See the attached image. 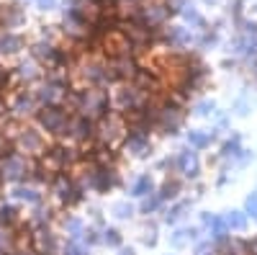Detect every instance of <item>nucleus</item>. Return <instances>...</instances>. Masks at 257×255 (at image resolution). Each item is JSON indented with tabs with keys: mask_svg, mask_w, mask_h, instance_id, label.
<instances>
[{
	"mask_svg": "<svg viewBox=\"0 0 257 255\" xmlns=\"http://www.w3.org/2000/svg\"><path fill=\"white\" fill-rule=\"evenodd\" d=\"M39 126L52 137H67V126H70V114L62 106H41L36 111Z\"/></svg>",
	"mask_w": 257,
	"mask_h": 255,
	"instance_id": "nucleus-1",
	"label": "nucleus"
},
{
	"mask_svg": "<svg viewBox=\"0 0 257 255\" xmlns=\"http://www.w3.org/2000/svg\"><path fill=\"white\" fill-rule=\"evenodd\" d=\"M34 162L29 155L24 152H13L8 157L0 160V181H11V183H21V181H26L31 173H34Z\"/></svg>",
	"mask_w": 257,
	"mask_h": 255,
	"instance_id": "nucleus-2",
	"label": "nucleus"
},
{
	"mask_svg": "<svg viewBox=\"0 0 257 255\" xmlns=\"http://www.w3.org/2000/svg\"><path fill=\"white\" fill-rule=\"evenodd\" d=\"M123 132H126L123 121H121L116 114H111V111L105 114L103 119L95 121V139H98L100 144L113 147V142H118V139L123 137Z\"/></svg>",
	"mask_w": 257,
	"mask_h": 255,
	"instance_id": "nucleus-3",
	"label": "nucleus"
},
{
	"mask_svg": "<svg viewBox=\"0 0 257 255\" xmlns=\"http://www.w3.org/2000/svg\"><path fill=\"white\" fill-rule=\"evenodd\" d=\"M52 194L64 204V206H75V204H80L82 201V191L77 188V183H75V178H70V176H64V173H59V176H54L52 178Z\"/></svg>",
	"mask_w": 257,
	"mask_h": 255,
	"instance_id": "nucleus-4",
	"label": "nucleus"
},
{
	"mask_svg": "<svg viewBox=\"0 0 257 255\" xmlns=\"http://www.w3.org/2000/svg\"><path fill=\"white\" fill-rule=\"evenodd\" d=\"M183 109L180 106H175V103H167V106H162L160 109V114H157V121H155V129L157 132H162V134H178L180 129H183Z\"/></svg>",
	"mask_w": 257,
	"mask_h": 255,
	"instance_id": "nucleus-5",
	"label": "nucleus"
},
{
	"mask_svg": "<svg viewBox=\"0 0 257 255\" xmlns=\"http://www.w3.org/2000/svg\"><path fill=\"white\" fill-rule=\"evenodd\" d=\"M147 101H149V96L144 91H139L137 85H123V88H118L116 96H113V103L118 106L123 114H132V111L144 109Z\"/></svg>",
	"mask_w": 257,
	"mask_h": 255,
	"instance_id": "nucleus-6",
	"label": "nucleus"
},
{
	"mask_svg": "<svg viewBox=\"0 0 257 255\" xmlns=\"http://www.w3.org/2000/svg\"><path fill=\"white\" fill-rule=\"evenodd\" d=\"M67 85L64 82H57L52 77H47V82H41L39 88L34 91V98L39 106H59L64 103V98H67Z\"/></svg>",
	"mask_w": 257,
	"mask_h": 255,
	"instance_id": "nucleus-7",
	"label": "nucleus"
},
{
	"mask_svg": "<svg viewBox=\"0 0 257 255\" xmlns=\"http://www.w3.org/2000/svg\"><path fill=\"white\" fill-rule=\"evenodd\" d=\"M16 150L24 152V155H44V134H41L39 129H31V126H26V129H21L16 134Z\"/></svg>",
	"mask_w": 257,
	"mask_h": 255,
	"instance_id": "nucleus-8",
	"label": "nucleus"
},
{
	"mask_svg": "<svg viewBox=\"0 0 257 255\" xmlns=\"http://www.w3.org/2000/svg\"><path fill=\"white\" fill-rule=\"evenodd\" d=\"M67 139H72V142H77V144H85V142L95 139V121L88 119V116H82V114L70 116Z\"/></svg>",
	"mask_w": 257,
	"mask_h": 255,
	"instance_id": "nucleus-9",
	"label": "nucleus"
},
{
	"mask_svg": "<svg viewBox=\"0 0 257 255\" xmlns=\"http://www.w3.org/2000/svg\"><path fill=\"white\" fill-rule=\"evenodd\" d=\"M173 157H175V170L183 173L185 178H196L201 173V160L190 147H183V150H178Z\"/></svg>",
	"mask_w": 257,
	"mask_h": 255,
	"instance_id": "nucleus-10",
	"label": "nucleus"
},
{
	"mask_svg": "<svg viewBox=\"0 0 257 255\" xmlns=\"http://www.w3.org/2000/svg\"><path fill=\"white\" fill-rule=\"evenodd\" d=\"M123 150H126V155H132L137 160H144V157L152 155L155 144H152V139H149V134H128L123 139Z\"/></svg>",
	"mask_w": 257,
	"mask_h": 255,
	"instance_id": "nucleus-11",
	"label": "nucleus"
},
{
	"mask_svg": "<svg viewBox=\"0 0 257 255\" xmlns=\"http://www.w3.org/2000/svg\"><path fill=\"white\" fill-rule=\"evenodd\" d=\"M123 34H126V41L128 47H147L149 41H152V29L144 26L142 21H128V24L123 26Z\"/></svg>",
	"mask_w": 257,
	"mask_h": 255,
	"instance_id": "nucleus-12",
	"label": "nucleus"
},
{
	"mask_svg": "<svg viewBox=\"0 0 257 255\" xmlns=\"http://www.w3.org/2000/svg\"><path fill=\"white\" fill-rule=\"evenodd\" d=\"M59 240L54 232H49L47 227L44 229H39L36 235H34V252L36 255H57L59 252Z\"/></svg>",
	"mask_w": 257,
	"mask_h": 255,
	"instance_id": "nucleus-13",
	"label": "nucleus"
},
{
	"mask_svg": "<svg viewBox=\"0 0 257 255\" xmlns=\"http://www.w3.org/2000/svg\"><path fill=\"white\" fill-rule=\"evenodd\" d=\"M11 111H13V116H18V119L34 116V114L39 111V103H36L34 93H18V96L13 98V103H11Z\"/></svg>",
	"mask_w": 257,
	"mask_h": 255,
	"instance_id": "nucleus-14",
	"label": "nucleus"
},
{
	"mask_svg": "<svg viewBox=\"0 0 257 255\" xmlns=\"http://www.w3.org/2000/svg\"><path fill=\"white\" fill-rule=\"evenodd\" d=\"M11 196H13V201L29 204V206L41 204V191H39L36 186H26V183H13V188H11Z\"/></svg>",
	"mask_w": 257,
	"mask_h": 255,
	"instance_id": "nucleus-15",
	"label": "nucleus"
},
{
	"mask_svg": "<svg viewBox=\"0 0 257 255\" xmlns=\"http://www.w3.org/2000/svg\"><path fill=\"white\" fill-rule=\"evenodd\" d=\"M21 49H24V36L11 31V29H3L0 31V54H18Z\"/></svg>",
	"mask_w": 257,
	"mask_h": 255,
	"instance_id": "nucleus-16",
	"label": "nucleus"
},
{
	"mask_svg": "<svg viewBox=\"0 0 257 255\" xmlns=\"http://www.w3.org/2000/svg\"><path fill=\"white\" fill-rule=\"evenodd\" d=\"M190 242H201V227H180L170 235V245L173 247H185Z\"/></svg>",
	"mask_w": 257,
	"mask_h": 255,
	"instance_id": "nucleus-17",
	"label": "nucleus"
},
{
	"mask_svg": "<svg viewBox=\"0 0 257 255\" xmlns=\"http://www.w3.org/2000/svg\"><path fill=\"white\" fill-rule=\"evenodd\" d=\"M0 18H3L6 29H18L26 24V13L21 6H6L3 11H0Z\"/></svg>",
	"mask_w": 257,
	"mask_h": 255,
	"instance_id": "nucleus-18",
	"label": "nucleus"
},
{
	"mask_svg": "<svg viewBox=\"0 0 257 255\" xmlns=\"http://www.w3.org/2000/svg\"><path fill=\"white\" fill-rule=\"evenodd\" d=\"M213 129L208 132V129H190L188 132V147L190 150H206V147H211V142H213Z\"/></svg>",
	"mask_w": 257,
	"mask_h": 255,
	"instance_id": "nucleus-19",
	"label": "nucleus"
},
{
	"mask_svg": "<svg viewBox=\"0 0 257 255\" xmlns=\"http://www.w3.org/2000/svg\"><path fill=\"white\" fill-rule=\"evenodd\" d=\"M165 39L170 41L173 47H190L193 44V34L185 26H170L165 31Z\"/></svg>",
	"mask_w": 257,
	"mask_h": 255,
	"instance_id": "nucleus-20",
	"label": "nucleus"
},
{
	"mask_svg": "<svg viewBox=\"0 0 257 255\" xmlns=\"http://www.w3.org/2000/svg\"><path fill=\"white\" fill-rule=\"evenodd\" d=\"M190 206H193V201H175L173 206L165 209L162 222H165V224H178V222L188 214V211H190Z\"/></svg>",
	"mask_w": 257,
	"mask_h": 255,
	"instance_id": "nucleus-21",
	"label": "nucleus"
},
{
	"mask_svg": "<svg viewBox=\"0 0 257 255\" xmlns=\"http://www.w3.org/2000/svg\"><path fill=\"white\" fill-rule=\"evenodd\" d=\"M224 222H226L229 232H244L249 219H247L244 211H239V209H229L226 214H224Z\"/></svg>",
	"mask_w": 257,
	"mask_h": 255,
	"instance_id": "nucleus-22",
	"label": "nucleus"
},
{
	"mask_svg": "<svg viewBox=\"0 0 257 255\" xmlns=\"http://www.w3.org/2000/svg\"><path fill=\"white\" fill-rule=\"evenodd\" d=\"M208 232H211V240L216 242V245H224V242L231 237V232H229V227H226L224 217H213V222H211Z\"/></svg>",
	"mask_w": 257,
	"mask_h": 255,
	"instance_id": "nucleus-23",
	"label": "nucleus"
},
{
	"mask_svg": "<svg viewBox=\"0 0 257 255\" xmlns=\"http://www.w3.org/2000/svg\"><path fill=\"white\" fill-rule=\"evenodd\" d=\"M149 194H155V181H152V176H139L134 183H132V196L134 199H144V196H149Z\"/></svg>",
	"mask_w": 257,
	"mask_h": 255,
	"instance_id": "nucleus-24",
	"label": "nucleus"
},
{
	"mask_svg": "<svg viewBox=\"0 0 257 255\" xmlns=\"http://www.w3.org/2000/svg\"><path fill=\"white\" fill-rule=\"evenodd\" d=\"M242 150V137L239 134H234L231 139H226L224 144H221V150H219V157L221 160H226V162H231L234 157H237V152Z\"/></svg>",
	"mask_w": 257,
	"mask_h": 255,
	"instance_id": "nucleus-25",
	"label": "nucleus"
},
{
	"mask_svg": "<svg viewBox=\"0 0 257 255\" xmlns=\"http://www.w3.org/2000/svg\"><path fill=\"white\" fill-rule=\"evenodd\" d=\"M16 77L24 80V82H34V80L41 77V70L36 67V62H21L16 67Z\"/></svg>",
	"mask_w": 257,
	"mask_h": 255,
	"instance_id": "nucleus-26",
	"label": "nucleus"
},
{
	"mask_svg": "<svg viewBox=\"0 0 257 255\" xmlns=\"http://www.w3.org/2000/svg\"><path fill=\"white\" fill-rule=\"evenodd\" d=\"M29 219H31V224H34V227L44 229V227H49V222H52V209H49V206H41V204H36L34 214H31Z\"/></svg>",
	"mask_w": 257,
	"mask_h": 255,
	"instance_id": "nucleus-27",
	"label": "nucleus"
},
{
	"mask_svg": "<svg viewBox=\"0 0 257 255\" xmlns=\"http://www.w3.org/2000/svg\"><path fill=\"white\" fill-rule=\"evenodd\" d=\"M64 232L70 235V240H82V235H85V222L77 219V217L64 219Z\"/></svg>",
	"mask_w": 257,
	"mask_h": 255,
	"instance_id": "nucleus-28",
	"label": "nucleus"
},
{
	"mask_svg": "<svg viewBox=\"0 0 257 255\" xmlns=\"http://www.w3.org/2000/svg\"><path fill=\"white\" fill-rule=\"evenodd\" d=\"M111 214L116 217V219H121V222H126V219H132L134 214H137V209L128 204V201H116L113 206H111Z\"/></svg>",
	"mask_w": 257,
	"mask_h": 255,
	"instance_id": "nucleus-29",
	"label": "nucleus"
},
{
	"mask_svg": "<svg viewBox=\"0 0 257 255\" xmlns=\"http://www.w3.org/2000/svg\"><path fill=\"white\" fill-rule=\"evenodd\" d=\"M180 191H183V183L173 178V181H165V183H162V188L157 191V194L162 196V201H167V199H178Z\"/></svg>",
	"mask_w": 257,
	"mask_h": 255,
	"instance_id": "nucleus-30",
	"label": "nucleus"
},
{
	"mask_svg": "<svg viewBox=\"0 0 257 255\" xmlns=\"http://www.w3.org/2000/svg\"><path fill=\"white\" fill-rule=\"evenodd\" d=\"M183 18H185V24H190V26H196V29H203L206 26V21H203V16L196 11V8H193V6H185L183 11Z\"/></svg>",
	"mask_w": 257,
	"mask_h": 255,
	"instance_id": "nucleus-31",
	"label": "nucleus"
},
{
	"mask_svg": "<svg viewBox=\"0 0 257 255\" xmlns=\"http://www.w3.org/2000/svg\"><path fill=\"white\" fill-rule=\"evenodd\" d=\"M193 114H196V116H201V119H206V116H213V114H216V103H213L211 98H203V101H198L196 106H193Z\"/></svg>",
	"mask_w": 257,
	"mask_h": 255,
	"instance_id": "nucleus-32",
	"label": "nucleus"
},
{
	"mask_svg": "<svg viewBox=\"0 0 257 255\" xmlns=\"http://www.w3.org/2000/svg\"><path fill=\"white\" fill-rule=\"evenodd\" d=\"M0 224H3V227L18 224V211H16V206H11V204L0 206Z\"/></svg>",
	"mask_w": 257,
	"mask_h": 255,
	"instance_id": "nucleus-33",
	"label": "nucleus"
},
{
	"mask_svg": "<svg viewBox=\"0 0 257 255\" xmlns=\"http://www.w3.org/2000/svg\"><path fill=\"white\" fill-rule=\"evenodd\" d=\"M162 204H165V201H162V196L155 191V194H149V196H144V199H142V211H144V214H152V211H157Z\"/></svg>",
	"mask_w": 257,
	"mask_h": 255,
	"instance_id": "nucleus-34",
	"label": "nucleus"
},
{
	"mask_svg": "<svg viewBox=\"0 0 257 255\" xmlns=\"http://www.w3.org/2000/svg\"><path fill=\"white\" fill-rule=\"evenodd\" d=\"M100 242L108 245V247H121V232L113 229V227L103 229V232H100Z\"/></svg>",
	"mask_w": 257,
	"mask_h": 255,
	"instance_id": "nucleus-35",
	"label": "nucleus"
},
{
	"mask_svg": "<svg viewBox=\"0 0 257 255\" xmlns=\"http://www.w3.org/2000/svg\"><path fill=\"white\" fill-rule=\"evenodd\" d=\"M244 214H247V219L257 222V188L249 191L247 199H244Z\"/></svg>",
	"mask_w": 257,
	"mask_h": 255,
	"instance_id": "nucleus-36",
	"label": "nucleus"
},
{
	"mask_svg": "<svg viewBox=\"0 0 257 255\" xmlns=\"http://www.w3.org/2000/svg\"><path fill=\"white\" fill-rule=\"evenodd\" d=\"M62 255H88V250H85V245L80 240H67L62 247H59Z\"/></svg>",
	"mask_w": 257,
	"mask_h": 255,
	"instance_id": "nucleus-37",
	"label": "nucleus"
},
{
	"mask_svg": "<svg viewBox=\"0 0 257 255\" xmlns=\"http://www.w3.org/2000/svg\"><path fill=\"white\" fill-rule=\"evenodd\" d=\"M80 242H85V245H98V242H100V232H98L95 227H85V235H82Z\"/></svg>",
	"mask_w": 257,
	"mask_h": 255,
	"instance_id": "nucleus-38",
	"label": "nucleus"
},
{
	"mask_svg": "<svg viewBox=\"0 0 257 255\" xmlns=\"http://www.w3.org/2000/svg\"><path fill=\"white\" fill-rule=\"evenodd\" d=\"M142 242H144L147 247H155V245H157V227H144Z\"/></svg>",
	"mask_w": 257,
	"mask_h": 255,
	"instance_id": "nucleus-39",
	"label": "nucleus"
},
{
	"mask_svg": "<svg viewBox=\"0 0 257 255\" xmlns=\"http://www.w3.org/2000/svg\"><path fill=\"white\" fill-rule=\"evenodd\" d=\"M249 160H254V155H252L249 150H244V147H242V150L237 152V157H234V160H231L229 165H237V167H242V165H247Z\"/></svg>",
	"mask_w": 257,
	"mask_h": 255,
	"instance_id": "nucleus-40",
	"label": "nucleus"
},
{
	"mask_svg": "<svg viewBox=\"0 0 257 255\" xmlns=\"http://www.w3.org/2000/svg\"><path fill=\"white\" fill-rule=\"evenodd\" d=\"M8 250H13V237L8 235V229H0V255H6Z\"/></svg>",
	"mask_w": 257,
	"mask_h": 255,
	"instance_id": "nucleus-41",
	"label": "nucleus"
},
{
	"mask_svg": "<svg viewBox=\"0 0 257 255\" xmlns=\"http://www.w3.org/2000/svg\"><path fill=\"white\" fill-rule=\"evenodd\" d=\"M39 11H54L57 8V0H34Z\"/></svg>",
	"mask_w": 257,
	"mask_h": 255,
	"instance_id": "nucleus-42",
	"label": "nucleus"
},
{
	"mask_svg": "<svg viewBox=\"0 0 257 255\" xmlns=\"http://www.w3.org/2000/svg\"><path fill=\"white\" fill-rule=\"evenodd\" d=\"M213 44H216V34L206 31V34H203V39H201V47H213Z\"/></svg>",
	"mask_w": 257,
	"mask_h": 255,
	"instance_id": "nucleus-43",
	"label": "nucleus"
},
{
	"mask_svg": "<svg viewBox=\"0 0 257 255\" xmlns=\"http://www.w3.org/2000/svg\"><path fill=\"white\" fill-rule=\"evenodd\" d=\"M244 245H247V255H257V235L244 240Z\"/></svg>",
	"mask_w": 257,
	"mask_h": 255,
	"instance_id": "nucleus-44",
	"label": "nucleus"
},
{
	"mask_svg": "<svg viewBox=\"0 0 257 255\" xmlns=\"http://www.w3.org/2000/svg\"><path fill=\"white\" fill-rule=\"evenodd\" d=\"M213 217H216V214H211V211H203V214H201V227H211V222H213Z\"/></svg>",
	"mask_w": 257,
	"mask_h": 255,
	"instance_id": "nucleus-45",
	"label": "nucleus"
},
{
	"mask_svg": "<svg viewBox=\"0 0 257 255\" xmlns=\"http://www.w3.org/2000/svg\"><path fill=\"white\" fill-rule=\"evenodd\" d=\"M8 82H11V72H6L3 67H0V91H6Z\"/></svg>",
	"mask_w": 257,
	"mask_h": 255,
	"instance_id": "nucleus-46",
	"label": "nucleus"
},
{
	"mask_svg": "<svg viewBox=\"0 0 257 255\" xmlns=\"http://www.w3.org/2000/svg\"><path fill=\"white\" fill-rule=\"evenodd\" d=\"M234 109H237V116H247L249 111H247V103L244 101H237V106H234Z\"/></svg>",
	"mask_w": 257,
	"mask_h": 255,
	"instance_id": "nucleus-47",
	"label": "nucleus"
},
{
	"mask_svg": "<svg viewBox=\"0 0 257 255\" xmlns=\"http://www.w3.org/2000/svg\"><path fill=\"white\" fill-rule=\"evenodd\" d=\"M6 255H36V252H31V250H16V247H13V250H8Z\"/></svg>",
	"mask_w": 257,
	"mask_h": 255,
	"instance_id": "nucleus-48",
	"label": "nucleus"
},
{
	"mask_svg": "<svg viewBox=\"0 0 257 255\" xmlns=\"http://www.w3.org/2000/svg\"><path fill=\"white\" fill-rule=\"evenodd\" d=\"M118 255H137V252H134V247H123V250H118Z\"/></svg>",
	"mask_w": 257,
	"mask_h": 255,
	"instance_id": "nucleus-49",
	"label": "nucleus"
}]
</instances>
